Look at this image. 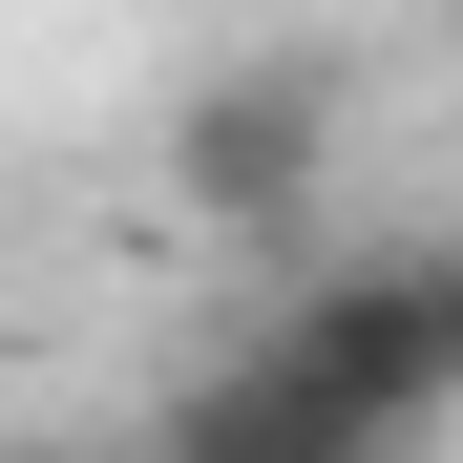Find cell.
<instances>
[{
	"instance_id": "cell-1",
	"label": "cell",
	"mask_w": 463,
	"mask_h": 463,
	"mask_svg": "<svg viewBox=\"0 0 463 463\" xmlns=\"http://www.w3.org/2000/svg\"><path fill=\"white\" fill-rule=\"evenodd\" d=\"M169 190L232 232V253H295L337 190V63L317 43H253V63H211V85L169 106Z\"/></svg>"
},
{
	"instance_id": "cell-3",
	"label": "cell",
	"mask_w": 463,
	"mask_h": 463,
	"mask_svg": "<svg viewBox=\"0 0 463 463\" xmlns=\"http://www.w3.org/2000/svg\"><path fill=\"white\" fill-rule=\"evenodd\" d=\"M147 463H401V421H358V401H337L295 337H232L190 401L147 421Z\"/></svg>"
},
{
	"instance_id": "cell-4",
	"label": "cell",
	"mask_w": 463,
	"mask_h": 463,
	"mask_svg": "<svg viewBox=\"0 0 463 463\" xmlns=\"http://www.w3.org/2000/svg\"><path fill=\"white\" fill-rule=\"evenodd\" d=\"M0 463H106V442H63V421H22V442H0Z\"/></svg>"
},
{
	"instance_id": "cell-2",
	"label": "cell",
	"mask_w": 463,
	"mask_h": 463,
	"mask_svg": "<svg viewBox=\"0 0 463 463\" xmlns=\"http://www.w3.org/2000/svg\"><path fill=\"white\" fill-rule=\"evenodd\" d=\"M274 337L317 358L358 421H401V442H421V421L463 401V253H358V274H317V295H295Z\"/></svg>"
}]
</instances>
